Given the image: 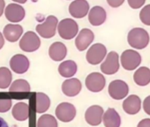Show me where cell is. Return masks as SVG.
Masks as SVG:
<instances>
[{"label": "cell", "mask_w": 150, "mask_h": 127, "mask_svg": "<svg viewBox=\"0 0 150 127\" xmlns=\"http://www.w3.org/2000/svg\"><path fill=\"white\" fill-rule=\"evenodd\" d=\"M127 41L132 48H134L136 49H142L148 45L149 35L145 29L135 28L129 31Z\"/></svg>", "instance_id": "cell-1"}, {"label": "cell", "mask_w": 150, "mask_h": 127, "mask_svg": "<svg viewBox=\"0 0 150 127\" xmlns=\"http://www.w3.org/2000/svg\"><path fill=\"white\" fill-rule=\"evenodd\" d=\"M57 31L61 38L64 40H71L78 35L79 26L72 19H64L59 21L57 25Z\"/></svg>", "instance_id": "cell-2"}, {"label": "cell", "mask_w": 150, "mask_h": 127, "mask_svg": "<svg viewBox=\"0 0 150 127\" xmlns=\"http://www.w3.org/2000/svg\"><path fill=\"white\" fill-rule=\"evenodd\" d=\"M57 18L50 15L48 16L44 22L40 23L36 26V32L42 38H51L55 35L57 28Z\"/></svg>", "instance_id": "cell-3"}, {"label": "cell", "mask_w": 150, "mask_h": 127, "mask_svg": "<svg viewBox=\"0 0 150 127\" xmlns=\"http://www.w3.org/2000/svg\"><path fill=\"white\" fill-rule=\"evenodd\" d=\"M120 60L124 69L127 71H132L135 70L141 63V56L136 50L126 49L122 53Z\"/></svg>", "instance_id": "cell-4"}, {"label": "cell", "mask_w": 150, "mask_h": 127, "mask_svg": "<svg viewBox=\"0 0 150 127\" xmlns=\"http://www.w3.org/2000/svg\"><path fill=\"white\" fill-rule=\"evenodd\" d=\"M41 40L33 31H28L20 40V48L25 52H34L40 48Z\"/></svg>", "instance_id": "cell-5"}, {"label": "cell", "mask_w": 150, "mask_h": 127, "mask_svg": "<svg viewBox=\"0 0 150 127\" xmlns=\"http://www.w3.org/2000/svg\"><path fill=\"white\" fill-rule=\"evenodd\" d=\"M107 55V49L102 43H96L92 45L87 52V61L90 65L96 66L100 64Z\"/></svg>", "instance_id": "cell-6"}, {"label": "cell", "mask_w": 150, "mask_h": 127, "mask_svg": "<svg viewBox=\"0 0 150 127\" xmlns=\"http://www.w3.org/2000/svg\"><path fill=\"white\" fill-rule=\"evenodd\" d=\"M119 56L115 51H110L101 65V71L107 75L116 73L119 70Z\"/></svg>", "instance_id": "cell-7"}, {"label": "cell", "mask_w": 150, "mask_h": 127, "mask_svg": "<svg viewBox=\"0 0 150 127\" xmlns=\"http://www.w3.org/2000/svg\"><path fill=\"white\" fill-rule=\"evenodd\" d=\"M108 92L111 98L115 100H121L128 95L129 87L124 80H116L110 83Z\"/></svg>", "instance_id": "cell-8"}, {"label": "cell", "mask_w": 150, "mask_h": 127, "mask_svg": "<svg viewBox=\"0 0 150 127\" xmlns=\"http://www.w3.org/2000/svg\"><path fill=\"white\" fill-rule=\"evenodd\" d=\"M55 113L58 120L68 123L73 120V118L76 116V109L71 103L62 102L56 108Z\"/></svg>", "instance_id": "cell-9"}, {"label": "cell", "mask_w": 150, "mask_h": 127, "mask_svg": "<svg viewBox=\"0 0 150 127\" xmlns=\"http://www.w3.org/2000/svg\"><path fill=\"white\" fill-rule=\"evenodd\" d=\"M85 84L89 91L93 93H98L104 88L106 80L103 74L99 73H92L86 78Z\"/></svg>", "instance_id": "cell-10"}, {"label": "cell", "mask_w": 150, "mask_h": 127, "mask_svg": "<svg viewBox=\"0 0 150 127\" xmlns=\"http://www.w3.org/2000/svg\"><path fill=\"white\" fill-rule=\"evenodd\" d=\"M89 12V4L87 0H74L69 6L70 14L76 19L84 18Z\"/></svg>", "instance_id": "cell-11"}, {"label": "cell", "mask_w": 150, "mask_h": 127, "mask_svg": "<svg viewBox=\"0 0 150 127\" xmlns=\"http://www.w3.org/2000/svg\"><path fill=\"white\" fill-rule=\"evenodd\" d=\"M5 15L8 21L13 23L21 21L26 15L25 9L18 4H9L5 8Z\"/></svg>", "instance_id": "cell-12"}, {"label": "cell", "mask_w": 150, "mask_h": 127, "mask_svg": "<svg viewBox=\"0 0 150 127\" xmlns=\"http://www.w3.org/2000/svg\"><path fill=\"white\" fill-rule=\"evenodd\" d=\"M30 66V63L28 58L22 55V54H17L14 55L11 60H10V67L11 69L18 74L25 73Z\"/></svg>", "instance_id": "cell-13"}, {"label": "cell", "mask_w": 150, "mask_h": 127, "mask_svg": "<svg viewBox=\"0 0 150 127\" xmlns=\"http://www.w3.org/2000/svg\"><path fill=\"white\" fill-rule=\"evenodd\" d=\"M94 39H95L94 33L88 28H83L82 30H81L79 35H76L75 46H76V48L80 51H84L93 42Z\"/></svg>", "instance_id": "cell-14"}, {"label": "cell", "mask_w": 150, "mask_h": 127, "mask_svg": "<svg viewBox=\"0 0 150 127\" xmlns=\"http://www.w3.org/2000/svg\"><path fill=\"white\" fill-rule=\"evenodd\" d=\"M103 109L99 105H93L90 106L85 113V120L86 122L92 125L96 126L99 125L103 121Z\"/></svg>", "instance_id": "cell-15"}, {"label": "cell", "mask_w": 150, "mask_h": 127, "mask_svg": "<svg viewBox=\"0 0 150 127\" xmlns=\"http://www.w3.org/2000/svg\"><path fill=\"white\" fill-rule=\"evenodd\" d=\"M81 82L78 79H68L62 84V92L69 97L76 96L81 91Z\"/></svg>", "instance_id": "cell-16"}, {"label": "cell", "mask_w": 150, "mask_h": 127, "mask_svg": "<svg viewBox=\"0 0 150 127\" xmlns=\"http://www.w3.org/2000/svg\"><path fill=\"white\" fill-rule=\"evenodd\" d=\"M141 107L140 98L136 95H129L123 102V109L129 115H135L139 113Z\"/></svg>", "instance_id": "cell-17"}, {"label": "cell", "mask_w": 150, "mask_h": 127, "mask_svg": "<svg viewBox=\"0 0 150 127\" xmlns=\"http://www.w3.org/2000/svg\"><path fill=\"white\" fill-rule=\"evenodd\" d=\"M107 18L106 11L101 6H94L88 12V20L93 26H101L103 25Z\"/></svg>", "instance_id": "cell-18"}, {"label": "cell", "mask_w": 150, "mask_h": 127, "mask_svg": "<svg viewBox=\"0 0 150 127\" xmlns=\"http://www.w3.org/2000/svg\"><path fill=\"white\" fill-rule=\"evenodd\" d=\"M23 33V28L18 24H8L3 30V35L10 42H17Z\"/></svg>", "instance_id": "cell-19"}, {"label": "cell", "mask_w": 150, "mask_h": 127, "mask_svg": "<svg viewBox=\"0 0 150 127\" xmlns=\"http://www.w3.org/2000/svg\"><path fill=\"white\" fill-rule=\"evenodd\" d=\"M67 54V49L63 42H53L49 48V56L54 61H62Z\"/></svg>", "instance_id": "cell-20"}, {"label": "cell", "mask_w": 150, "mask_h": 127, "mask_svg": "<svg viewBox=\"0 0 150 127\" xmlns=\"http://www.w3.org/2000/svg\"><path fill=\"white\" fill-rule=\"evenodd\" d=\"M103 121L105 127H119L121 118L115 109H108L103 115Z\"/></svg>", "instance_id": "cell-21"}, {"label": "cell", "mask_w": 150, "mask_h": 127, "mask_svg": "<svg viewBox=\"0 0 150 127\" xmlns=\"http://www.w3.org/2000/svg\"><path fill=\"white\" fill-rule=\"evenodd\" d=\"M58 73L62 77L71 78L77 73V65L72 60L62 62L58 66Z\"/></svg>", "instance_id": "cell-22"}, {"label": "cell", "mask_w": 150, "mask_h": 127, "mask_svg": "<svg viewBox=\"0 0 150 127\" xmlns=\"http://www.w3.org/2000/svg\"><path fill=\"white\" fill-rule=\"evenodd\" d=\"M12 114L16 120L25 121L29 117V106L25 102H18L13 107Z\"/></svg>", "instance_id": "cell-23"}, {"label": "cell", "mask_w": 150, "mask_h": 127, "mask_svg": "<svg viewBox=\"0 0 150 127\" xmlns=\"http://www.w3.org/2000/svg\"><path fill=\"white\" fill-rule=\"evenodd\" d=\"M133 80L134 82L140 87L148 85L150 83V70L145 66L139 67L134 73Z\"/></svg>", "instance_id": "cell-24"}, {"label": "cell", "mask_w": 150, "mask_h": 127, "mask_svg": "<svg viewBox=\"0 0 150 127\" xmlns=\"http://www.w3.org/2000/svg\"><path fill=\"white\" fill-rule=\"evenodd\" d=\"M50 106V97L43 93H36L35 94V109L37 113H44L46 112Z\"/></svg>", "instance_id": "cell-25"}, {"label": "cell", "mask_w": 150, "mask_h": 127, "mask_svg": "<svg viewBox=\"0 0 150 127\" xmlns=\"http://www.w3.org/2000/svg\"><path fill=\"white\" fill-rule=\"evenodd\" d=\"M30 91V85L25 80H17L13 81L9 87L11 93H28Z\"/></svg>", "instance_id": "cell-26"}, {"label": "cell", "mask_w": 150, "mask_h": 127, "mask_svg": "<svg viewBox=\"0 0 150 127\" xmlns=\"http://www.w3.org/2000/svg\"><path fill=\"white\" fill-rule=\"evenodd\" d=\"M12 73L6 67H0V88H7L12 82Z\"/></svg>", "instance_id": "cell-27"}, {"label": "cell", "mask_w": 150, "mask_h": 127, "mask_svg": "<svg viewBox=\"0 0 150 127\" xmlns=\"http://www.w3.org/2000/svg\"><path fill=\"white\" fill-rule=\"evenodd\" d=\"M37 127H58L57 119L49 114H44L38 118Z\"/></svg>", "instance_id": "cell-28"}, {"label": "cell", "mask_w": 150, "mask_h": 127, "mask_svg": "<svg viewBox=\"0 0 150 127\" xmlns=\"http://www.w3.org/2000/svg\"><path fill=\"white\" fill-rule=\"evenodd\" d=\"M139 19L143 24L150 26V5H147L141 9L139 13Z\"/></svg>", "instance_id": "cell-29"}, {"label": "cell", "mask_w": 150, "mask_h": 127, "mask_svg": "<svg viewBox=\"0 0 150 127\" xmlns=\"http://www.w3.org/2000/svg\"><path fill=\"white\" fill-rule=\"evenodd\" d=\"M12 108V100L9 98L0 99V113L7 112Z\"/></svg>", "instance_id": "cell-30"}, {"label": "cell", "mask_w": 150, "mask_h": 127, "mask_svg": "<svg viewBox=\"0 0 150 127\" xmlns=\"http://www.w3.org/2000/svg\"><path fill=\"white\" fill-rule=\"evenodd\" d=\"M128 5L132 9H139L142 7L146 2V0H127Z\"/></svg>", "instance_id": "cell-31"}, {"label": "cell", "mask_w": 150, "mask_h": 127, "mask_svg": "<svg viewBox=\"0 0 150 127\" xmlns=\"http://www.w3.org/2000/svg\"><path fill=\"white\" fill-rule=\"evenodd\" d=\"M125 2V0H107V3L110 6L113 7V8H117L119 7L120 6L123 5V3Z\"/></svg>", "instance_id": "cell-32"}, {"label": "cell", "mask_w": 150, "mask_h": 127, "mask_svg": "<svg viewBox=\"0 0 150 127\" xmlns=\"http://www.w3.org/2000/svg\"><path fill=\"white\" fill-rule=\"evenodd\" d=\"M143 109L144 111L150 116V95L146 97V99L143 102Z\"/></svg>", "instance_id": "cell-33"}, {"label": "cell", "mask_w": 150, "mask_h": 127, "mask_svg": "<svg viewBox=\"0 0 150 127\" xmlns=\"http://www.w3.org/2000/svg\"><path fill=\"white\" fill-rule=\"evenodd\" d=\"M137 127H150V118H145L143 120H141Z\"/></svg>", "instance_id": "cell-34"}, {"label": "cell", "mask_w": 150, "mask_h": 127, "mask_svg": "<svg viewBox=\"0 0 150 127\" xmlns=\"http://www.w3.org/2000/svg\"><path fill=\"white\" fill-rule=\"evenodd\" d=\"M5 8H6L5 0H0V17L2 16L3 13L5 12Z\"/></svg>", "instance_id": "cell-35"}, {"label": "cell", "mask_w": 150, "mask_h": 127, "mask_svg": "<svg viewBox=\"0 0 150 127\" xmlns=\"http://www.w3.org/2000/svg\"><path fill=\"white\" fill-rule=\"evenodd\" d=\"M4 44H5V38L4 35L1 34V32H0V49L3 48Z\"/></svg>", "instance_id": "cell-36"}, {"label": "cell", "mask_w": 150, "mask_h": 127, "mask_svg": "<svg viewBox=\"0 0 150 127\" xmlns=\"http://www.w3.org/2000/svg\"><path fill=\"white\" fill-rule=\"evenodd\" d=\"M0 127H9L7 123L2 117H0Z\"/></svg>", "instance_id": "cell-37"}, {"label": "cell", "mask_w": 150, "mask_h": 127, "mask_svg": "<svg viewBox=\"0 0 150 127\" xmlns=\"http://www.w3.org/2000/svg\"><path fill=\"white\" fill-rule=\"evenodd\" d=\"M13 1L18 4H25L27 2V0H13Z\"/></svg>", "instance_id": "cell-38"}]
</instances>
